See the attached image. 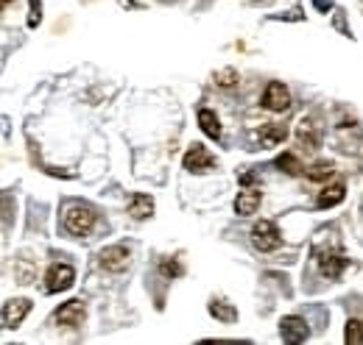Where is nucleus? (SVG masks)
I'll return each mask as SVG.
<instances>
[{
  "mask_svg": "<svg viewBox=\"0 0 363 345\" xmlns=\"http://www.w3.org/2000/svg\"><path fill=\"white\" fill-rule=\"evenodd\" d=\"M92 226H95V212L90 206H70L65 212V228L73 234V237H84L90 234Z\"/></svg>",
  "mask_w": 363,
  "mask_h": 345,
  "instance_id": "obj_1",
  "label": "nucleus"
},
{
  "mask_svg": "<svg viewBox=\"0 0 363 345\" xmlns=\"http://www.w3.org/2000/svg\"><path fill=\"white\" fill-rule=\"evenodd\" d=\"M76 281V270L70 264H50L45 273V290L48 293H65Z\"/></svg>",
  "mask_w": 363,
  "mask_h": 345,
  "instance_id": "obj_2",
  "label": "nucleus"
},
{
  "mask_svg": "<svg viewBox=\"0 0 363 345\" xmlns=\"http://www.w3.org/2000/svg\"><path fill=\"white\" fill-rule=\"evenodd\" d=\"M279 334L285 343H305L311 337V329L305 323V317H296V315H288L279 320Z\"/></svg>",
  "mask_w": 363,
  "mask_h": 345,
  "instance_id": "obj_3",
  "label": "nucleus"
},
{
  "mask_svg": "<svg viewBox=\"0 0 363 345\" xmlns=\"http://www.w3.org/2000/svg\"><path fill=\"white\" fill-rule=\"evenodd\" d=\"M252 242H255V248H260V251H274V248H279V231H277V226H274L272 220H260V223L252 228Z\"/></svg>",
  "mask_w": 363,
  "mask_h": 345,
  "instance_id": "obj_4",
  "label": "nucleus"
},
{
  "mask_svg": "<svg viewBox=\"0 0 363 345\" xmlns=\"http://www.w3.org/2000/svg\"><path fill=\"white\" fill-rule=\"evenodd\" d=\"M316 262H318V270L327 276V279H338L347 267V257L338 254V251H316Z\"/></svg>",
  "mask_w": 363,
  "mask_h": 345,
  "instance_id": "obj_5",
  "label": "nucleus"
},
{
  "mask_svg": "<svg viewBox=\"0 0 363 345\" xmlns=\"http://www.w3.org/2000/svg\"><path fill=\"white\" fill-rule=\"evenodd\" d=\"M263 106H266L269 112H288V109H291V92L279 84V81H274V84L266 86Z\"/></svg>",
  "mask_w": 363,
  "mask_h": 345,
  "instance_id": "obj_6",
  "label": "nucleus"
},
{
  "mask_svg": "<svg viewBox=\"0 0 363 345\" xmlns=\"http://www.w3.org/2000/svg\"><path fill=\"white\" fill-rule=\"evenodd\" d=\"M213 165H216V156H213L207 148H201V145H193V148L184 153V170L204 172V170H210Z\"/></svg>",
  "mask_w": 363,
  "mask_h": 345,
  "instance_id": "obj_7",
  "label": "nucleus"
},
{
  "mask_svg": "<svg viewBox=\"0 0 363 345\" xmlns=\"http://www.w3.org/2000/svg\"><path fill=\"white\" fill-rule=\"evenodd\" d=\"M98 259H101V267H104V270L121 273V270H126V264H129V248H123V245H112V248H104Z\"/></svg>",
  "mask_w": 363,
  "mask_h": 345,
  "instance_id": "obj_8",
  "label": "nucleus"
},
{
  "mask_svg": "<svg viewBox=\"0 0 363 345\" xmlns=\"http://www.w3.org/2000/svg\"><path fill=\"white\" fill-rule=\"evenodd\" d=\"M28 312H31V301H26V298L9 301L3 306V326H6V329H17V326L26 320Z\"/></svg>",
  "mask_w": 363,
  "mask_h": 345,
  "instance_id": "obj_9",
  "label": "nucleus"
},
{
  "mask_svg": "<svg viewBox=\"0 0 363 345\" xmlns=\"http://www.w3.org/2000/svg\"><path fill=\"white\" fill-rule=\"evenodd\" d=\"M296 136H299V142L305 145V148H318L321 145V126H318L313 117H302L299 120V126H296Z\"/></svg>",
  "mask_w": 363,
  "mask_h": 345,
  "instance_id": "obj_10",
  "label": "nucleus"
},
{
  "mask_svg": "<svg viewBox=\"0 0 363 345\" xmlns=\"http://www.w3.org/2000/svg\"><path fill=\"white\" fill-rule=\"evenodd\" d=\"M260 201H263V192H260V189H246V192L238 195V201H235V212L243 217L255 215V212L260 209Z\"/></svg>",
  "mask_w": 363,
  "mask_h": 345,
  "instance_id": "obj_11",
  "label": "nucleus"
},
{
  "mask_svg": "<svg viewBox=\"0 0 363 345\" xmlns=\"http://www.w3.org/2000/svg\"><path fill=\"white\" fill-rule=\"evenodd\" d=\"M56 320H59L62 326H82V320H84V303L67 301L56 312Z\"/></svg>",
  "mask_w": 363,
  "mask_h": 345,
  "instance_id": "obj_12",
  "label": "nucleus"
},
{
  "mask_svg": "<svg viewBox=\"0 0 363 345\" xmlns=\"http://www.w3.org/2000/svg\"><path fill=\"white\" fill-rule=\"evenodd\" d=\"M344 184L341 181H335V184H330V187H324L321 192H318V206L321 209H330V206H335V204H341L344 201Z\"/></svg>",
  "mask_w": 363,
  "mask_h": 345,
  "instance_id": "obj_13",
  "label": "nucleus"
},
{
  "mask_svg": "<svg viewBox=\"0 0 363 345\" xmlns=\"http://www.w3.org/2000/svg\"><path fill=\"white\" fill-rule=\"evenodd\" d=\"M151 212H154V201L148 195H132L129 215L135 217V220H145V217H151Z\"/></svg>",
  "mask_w": 363,
  "mask_h": 345,
  "instance_id": "obj_14",
  "label": "nucleus"
},
{
  "mask_svg": "<svg viewBox=\"0 0 363 345\" xmlns=\"http://www.w3.org/2000/svg\"><path fill=\"white\" fill-rule=\"evenodd\" d=\"M199 126H201V131H204L210 139H218V136H221V123H218V117H216L210 109H201V112H199Z\"/></svg>",
  "mask_w": 363,
  "mask_h": 345,
  "instance_id": "obj_15",
  "label": "nucleus"
},
{
  "mask_svg": "<svg viewBox=\"0 0 363 345\" xmlns=\"http://www.w3.org/2000/svg\"><path fill=\"white\" fill-rule=\"evenodd\" d=\"M210 315L216 317V320H224V323H235L238 320V312H235V306H229L224 301H213L210 303Z\"/></svg>",
  "mask_w": 363,
  "mask_h": 345,
  "instance_id": "obj_16",
  "label": "nucleus"
},
{
  "mask_svg": "<svg viewBox=\"0 0 363 345\" xmlns=\"http://www.w3.org/2000/svg\"><path fill=\"white\" fill-rule=\"evenodd\" d=\"M333 172H335V165H333V162H316V165L308 168V178H311V181H327Z\"/></svg>",
  "mask_w": 363,
  "mask_h": 345,
  "instance_id": "obj_17",
  "label": "nucleus"
},
{
  "mask_svg": "<svg viewBox=\"0 0 363 345\" xmlns=\"http://www.w3.org/2000/svg\"><path fill=\"white\" fill-rule=\"evenodd\" d=\"M344 340L350 345L363 343V320H347V329H344Z\"/></svg>",
  "mask_w": 363,
  "mask_h": 345,
  "instance_id": "obj_18",
  "label": "nucleus"
},
{
  "mask_svg": "<svg viewBox=\"0 0 363 345\" xmlns=\"http://www.w3.org/2000/svg\"><path fill=\"white\" fill-rule=\"evenodd\" d=\"M277 165L288 172V175H299V172H302V165H299V159H296L294 153H282V156L277 159Z\"/></svg>",
  "mask_w": 363,
  "mask_h": 345,
  "instance_id": "obj_19",
  "label": "nucleus"
},
{
  "mask_svg": "<svg viewBox=\"0 0 363 345\" xmlns=\"http://www.w3.org/2000/svg\"><path fill=\"white\" fill-rule=\"evenodd\" d=\"M260 139H263L266 145H277V142L285 139V129H282V126H266V129L260 131Z\"/></svg>",
  "mask_w": 363,
  "mask_h": 345,
  "instance_id": "obj_20",
  "label": "nucleus"
},
{
  "mask_svg": "<svg viewBox=\"0 0 363 345\" xmlns=\"http://www.w3.org/2000/svg\"><path fill=\"white\" fill-rule=\"evenodd\" d=\"M216 84L224 86V89L235 86L238 84V73H235V70H218V73H216Z\"/></svg>",
  "mask_w": 363,
  "mask_h": 345,
  "instance_id": "obj_21",
  "label": "nucleus"
},
{
  "mask_svg": "<svg viewBox=\"0 0 363 345\" xmlns=\"http://www.w3.org/2000/svg\"><path fill=\"white\" fill-rule=\"evenodd\" d=\"M40 20H43V14H40V0H31V14H28V25H31V28H37V25H40Z\"/></svg>",
  "mask_w": 363,
  "mask_h": 345,
  "instance_id": "obj_22",
  "label": "nucleus"
},
{
  "mask_svg": "<svg viewBox=\"0 0 363 345\" xmlns=\"http://www.w3.org/2000/svg\"><path fill=\"white\" fill-rule=\"evenodd\" d=\"M160 270H162V276H179L182 273V267L177 264V262H162Z\"/></svg>",
  "mask_w": 363,
  "mask_h": 345,
  "instance_id": "obj_23",
  "label": "nucleus"
},
{
  "mask_svg": "<svg viewBox=\"0 0 363 345\" xmlns=\"http://www.w3.org/2000/svg\"><path fill=\"white\" fill-rule=\"evenodd\" d=\"M3 3H9V0H3Z\"/></svg>",
  "mask_w": 363,
  "mask_h": 345,
  "instance_id": "obj_24",
  "label": "nucleus"
}]
</instances>
